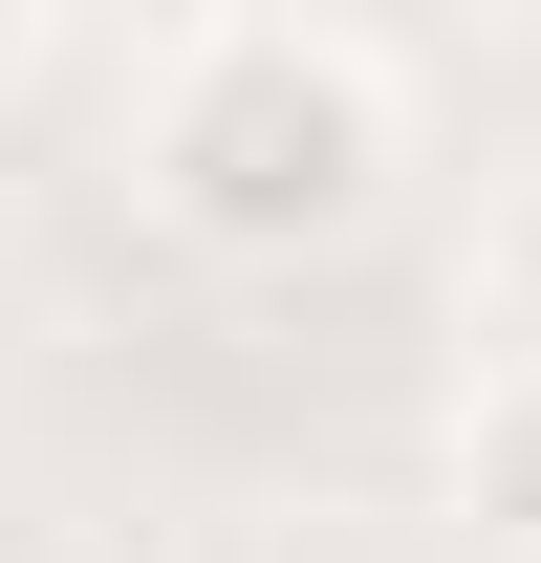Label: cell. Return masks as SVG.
Instances as JSON below:
<instances>
[{
	"label": "cell",
	"mask_w": 541,
	"mask_h": 563,
	"mask_svg": "<svg viewBox=\"0 0 541 563\" xmlns=\"http://www.w3.org/2000/svg\"><path fill=\"white\" fill-rule=\"evenodd\" d=\"M455 498L498 520V542H541V368H476V412H455Z\"/></svg>",
	"instance_id": "obj_2"
},
{
	"label": "cell",
	"mask_w": 541,
	"mask_h": 563,
	"mask_svg": "<svg viewBox=\"0 0 541 563\" xmlns=\"http://www.w3.org/2000/svg\"><path fill=\"white\" fill-rule=\"evenodd\" d=\"M22 66H44V22H22V0H0V87H22Z\"/></svg>",
	"instance_id": "obj_4"
},
{
	"label": "cell",
	"mask_w": 541,
	"mask_h": 563,
	"mask_svg": "<svg viewBox=\"0 0 541 563\" xmlns=\"http://www.w3.org/2000/svg\"><path fill=\"white\" fill-rule=\"evenodd\" d=\"M390 196V66L346 22H196L152 66V217L196 261H325Z\"/></svg>",
	"instance_id": "obj_1"
},
{
	"label": "cell",
	"mask_w": 541,
	"mask_h": 563,
	"mask_svg": "<svg viewBox=\"0 0 541 563\" xmlns=\"http://www.w3.org/2000/svg\"><path fill=\"white\" fill-rule=\"evenodd\" d=\"M498 282H520V368H541V217H520V261H498Z\"/></svg>",
	"instance_id": "obj_3"
}]
</instances>
